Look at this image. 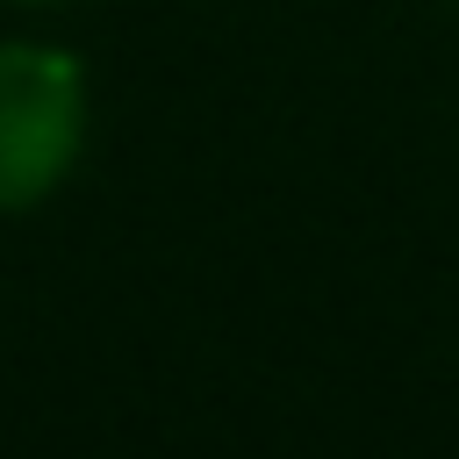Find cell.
<instances>
[{"label":"cell","instance_id":"cell-1","mask_svg":"<svg viewBox=\"0 0 459 459\" xmlns=\"http://www.w3.org/2000/svg\"><path fill=\"white\" fill-rule=\"evenodd\" d=\"M86 143V72L57 43H0V215L65 186Z\"/></svg>","mask_w":459,"mask_h":459},{"label":"cell","instance_id":"cell-3","mask_svg":"<svg viewBox=\"0 0 459 459\" xmlns=\"http://www.w3.org/2000/svg\"><path fill=\"white\" fill-rule=\"evenodd\" d=\"M452 7H459V0H452Z\"/></svg>","mask_w":459,"mask_h":459},{"label":"cell","instance_id":"cell-2","mask_svg":"<svg viewBox=\"0 0 459 459\" xmlns=\"http://www.w3.org/2000/svg\"><path fill=\"white\" fill-rule=\"evenodd\" d=\"M14 7H57V0H14Z\"/></svg>","mask_w":459,"mask_h":459}]
</instances>
